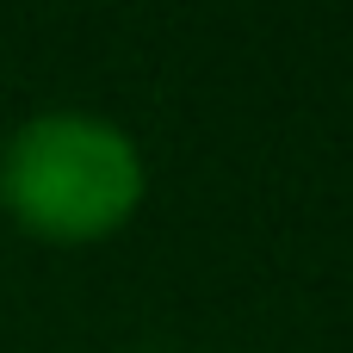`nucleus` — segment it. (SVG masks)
<instances>
[{"instance_id": "f257e3e1", "label": "nucleus", "mask_w": 353, "mask_h": 353, "mask_svg": "<svg viewBox=\"0 0 353 353\" xmlns=\"http://www.w3.org/2000/svg\"><path fill=\"white\" fill-rule=\"evenodd\" d=\"M149 199V161L118 118L37 112L0 143V211L43 248H99Z\"/></svg>"}]
</instances>
